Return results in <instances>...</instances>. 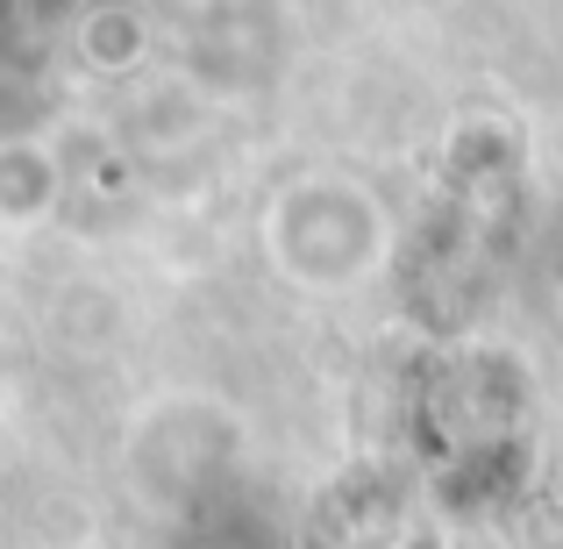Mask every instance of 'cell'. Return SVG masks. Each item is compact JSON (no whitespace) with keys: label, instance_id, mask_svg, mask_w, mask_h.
I'll use <instances>...</instances> for the list:
<instances>
[{"label":"cell","instance_id":"cell-1","mask_svg":"<svg viewBox=\"0 0 563 549\" xmlns=\"http://www.w3.org/2000/svg\"><path fill=\"white\" fill-rule=\"evenodd\" d=\"M413 549H435V542H413Z\"/></svg>","mask_w":563,"mask_h":549}]
</instances>
